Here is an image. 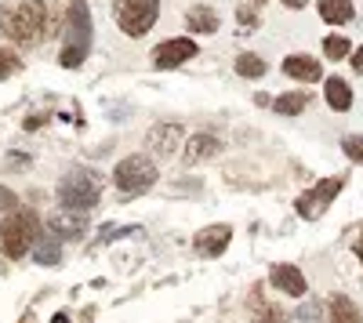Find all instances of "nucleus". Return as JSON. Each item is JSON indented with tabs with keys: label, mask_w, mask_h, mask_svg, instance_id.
Segmentation results:
<instances>
[{
	"label": "nucleus",
	"mask_w": 363,
	"mask_h": 323,
	"mask_svg": "<svg viewBox=\"0 0 363 323\" xmlns=\"http://www.w3.org/2000/svg\"><path fill=\"white\" fill-rule=\"evenodd\" d=\"M200 182H182V186H171V193H196Z\"/></svg>",
	"instance_id": "29"
},
{
	"label": "nucleus",
	"mask_w": 363,
	"mask_h": 323,
	"mask_svg": "<svg viewBox=\"0 0 363 323\" xmlns=\"http://www.w3.org/2000/svg\"><path fill=\"white\" fill-rule=\"evenodd\" d=\"M51 323H69V316H66V312H55V316H51Z\"/></svg>",
	"instance_id": "32"
},
{
	"label": "nucleus",
	"mask_w": 363,
	"mask_h": 323,
	"mask_svg": "<svg viewBox=\"0 0 363 323\" xmlns=\"http://www.w3.org/2000/svg\"><path fill=\"white\" fill-rule=\"evenodd\" d=\"M251 4H258V8H262V4H265V0H251Z\"/></svg>",
	"instance_id": "35"
},
{
	"label": "nucleus",
	"mask_w": 363,
	"mask_h": 323,
	"mask_svg": "<svg viewBox=\"0 0 363 323\" xmlns=\"http://www.w3.org/2000/svg\"><path fill=\"white\" fill-rule=\"evenodd\" d=\"M11 211H18V196L8 189V186H0V215H11Z\"/></svg>",
	"instance_id": "25"
},
{
	"label": "nucleus",
	"mask_w": 363,
	"mask_h": 323,
	"mask_svg": "<svg viewBox=\"0 0 363 323\" xmlns=\"http://www.w3.org/2000/svg\"><path fill=\"white\" fill-rule=\"evenodd\" d=\"M320 18L327 26H345L352 18V0H320Z\"/></svg>",
	"instance_id": "18"
},
{
	"label": "nucleus",
	"mask_w": 363,
	"mask_h": 323,
	"mask_svg": "<svg viewBox=\"0 0 363 323\" xmlns=\"http://www.w3.org/2000/svg\"><path fill=\"white\" fill-rule=\"evenodd\" d=\"M157 164L149 160L145 153H131V157H124L116 167H113V186L120 189V193H128V196H138V193H145V189H153L157 186Z\"/></svg>",
	"instance_id": "6"
},
{
	"label": "nucleus",
	"mask_w": 363,
	"mask_h": 323,
	"mask_svg": "<svg viewBox=\"0 0 363 323\" xmlns=\"http://www.w3.org/2000/svg\"><path fill=\"white\" fill-rule=\"evenodd\" d=\"M284 73H287L291 80L313 84V80H320L323 62H320V58H313V55H287V58H284Z\"/></svg>",
	"instance_id": "14"
},
{
	"label": "nucleus",
	"mask_w": 363,
	"mask_h": 323,
	"mask_svg": "<svg viewBox=\"0 0 363 323\" xmlns=\"http://www.w3.org/2000/svg\"><path fill=\"white\" fill-rule=\"evenodd\" d=\"M255 323H287V316H284V309H277V305H262V312L255 316Z\"/></svg>",
	"instance_id": "24"
},
{
	"label": "nucleus",
	"mask_w": 363,
	"mask_h": 323,
	"mask_svg": "<svg viewBox=\"0 0 363 323\" xmlns=\"http://www.w3.org/2000/svg\"><path fill=\"white\" fill-rule=\"evenodd\" d=\"M356 254H359V258H363V240H359V244H356Z\"/></svg>",
	"instance_id": "33"
},
{
	"label": "nucleus",
	"mask_w": 363,
	"mask_h": 323,
	"mask_svg": "<svg viewBox=\"0 0 363 323\" xmlns=\"http://www.w3.org/2000/svg\"><path fill=\"white\" fill-rule=\"evenodd\" d=\"M113 18L120 26V33L138 40V37H145L149 29L157 26L160 0H116V4H113Z\"/></svg>",
	"instance_id": "5"
},
{
	"label": "nucleus",
	"mask_w": 363,
	"mask_h": 323,
	"mask_svg": "<svg viewBox=\"0 0 363 323\" xmlns=\"http://www.w3.org/2000/svg\"><path fill=\"white\" fill-rule=\"evenodd\" d=\"M280 4H284V8H291V11H301V8L309 4V0H280Z\"/></svg>",
	"instance_id": "31"
},
{
	"label": "nucleus",
	"mask_w": 363,
	"mask_h": 323,
	"mask_svg": "<svg viewBox=\"0 0 363 323\" xmlns=\"http://www.w3.org/2000/svg\"><path fill=\"white\" fill-rule=\"evenodd\" d=\"M323 98L335 113H349L352 109V87L342 80V76H327L323 80Z\"/></svg>",
	"instance_id": "17"
},
{
	"label": "nucleus",
	"mask_w": 363,
	"mask_h": 323,
	"mask_svg": "<svg viewBox=\"0 0 363 323\" xmlns=\"http://www.w3.org/2000/svg\"><path fill=\"white\" fill-rule=\"evenodd\" d=\"M40 237V218L37 211H29V208H18L11 211L4 222H0V251H4L8 258H22L33 251Z\"/></svg>",
	"instance_id": "4"
},
{
	"label": "nucleus",
	"mask_w": 363,
	"mask_h": 323,
	"mask_svg": "<svg viewBox=\"0 0 363 323\" xmlns=\"http://www.w3.org/2000/svg\"><path fill=\"white\" fill-rule=\"evenodd\" d=\"M22 323H33V316H22Z\"/></svg>",
	"instance_id": "34"
},
{
	"label": "nucleus",
	"mask_w": 363,
	"mask_h": 323,
	"mask_svg": "<svg viewBox=\"0 0 363 323\" xmlns=\"http://www.w3.org/2000/svg\"><path fill=\"white\" fill-rule=\"evenodd\" d=\"M352 69H359V73H363V44L352 51Z\"/></svg>",
	"instance_id": "30"
},
{
	"label": "nucleus",
	"mask_w": 363,
	"mask_h": 323,
	"mask_svg": "<svg viewBox=\"0 0 363 323\" xmlns=\"http://www.w3.org/2000/svg\"><path fill=\"white\" fill-rule=\"evenodd\" d=\"M240 26H244V29H247V33H251V29H258V15H255V11H251L247 4H244V8H240Z\"/></svg>",
	"instance_id": "28"
},
{
	"label": "nucleus",
	"mask_w": 363,
	"mask_h": 323,
	"mask_svg": "<svg viewBox=\"0 0 363 323\" xmlns=\"http://www.w3.org/2000/svg\"><path fill=\"white\" fill-rule=\"evenodd\" d=\"M145 145L153 149L157 160H171L174 149L182 145V124H174V120L153 124V128H149V135H145Z\"/></svg>",
	"instance_id": "9"
},
{
	"label": "nucleus",
	"mask_w": 363,
	"mask_h": 323,
	"mask_svg": "<svg viewBox=\"0 0 363 323\" xmlns=\"http://www.w3.org/2000/svg\"><path fill=\"white\" fill-rule=\"evenodd\" d=\"M269 280H272V287H277L280 295H291V298H301V295L309 290L301 269H298V266H287V261H277V266L269 269Z\"/></svg>",
	"instance_id": "12"
},
{
	"label": "nucleus",
	"mask_w": 363,
	"mask_h": 323,
	"mask_svg": "<svg viewBox=\"0 0 363 323\" xmlns=\"http://www.w3.org/2000/svg\"><path fill=\"white\" fill-rule=\"evenodd\" d=\"M233 69L240 73V76H244V80H258V76H265V58L262 55H255V51H244V55H240L236 58V62H233Z\"/></svg>",
	"instance_id": "20"
},
{
	"label": "nucleus",
	"mask_w": 363,
	"mask_h": 323,
	"mask_svg": "<svg viewBox=\"0 0 363 323\" xmlns=\"http://www.w3.org/2000/svg\"><path fill=\"white\" fill-rule=\"evenodd\" d=\"M186 26H189V33H200V37H211V33H218V11L215 8H207V4H193L186 11Z\"/></svg>",
	"instance_id": "15"
},
{
	"label": "nucleus",
	"mask_w": 363,
	"mask_h": 323,
	"mask_svg": "<svg viewBox=\"0 0 363 323\" xmlns=\"http://www.w3.org/2000/svg\"><path fill=\"white\" fill-rule=\"evenodd\" d=\"M196 40L193 37H171L164 44L153 47V69H178V66H186L196 58Z\"/></svg>",
	"instance_id": "8"
},
{
	"label": "nucleus",
	"mask_w": 363,
	"mask_h": 323,
	"mask_svg": "<svg viewBox=\"0 0 363 323\" xmlns=\"http://www.w3.org/2000/svg\"><path fill=\"white\" fill-rule=\"evenodd\" d=\"M91 33H95V26H91V8L84 0H73L69 11H66V29H62V51H58V62L66 69H77L87 51H91Z\"/></svg>",
	"instance_id": "3"
},
{
	"label": "nucleus",
	"mask_w": 363,
	"mask_h": 323,
	"mask_svg": "<svg viewBox=\"0 0 363 323\" xmlns=\"http://www.w3.org/2000/svg\"><path fill=\"white\" fill-rule=\"evenodd\" d=\"M196 251L203 254V258H218V254H225V247L233 244V225L229 222H215V225H203L200 232H196Z\"/></svg>",
	"instance_id": "11"
},
{
	"label": "nucleus",
	"mask_w": 363,
	"mask_h": 323,
	"mask_svg": "<svg viewBox=\"0 0 363 323\" xmlns=\"http://www.w3.org/2000/svg\"><path fill=\"white\" fill-rule=\"evenodd\" d=\"M48 0H18V4H0V33L11 44L33 47L48 33Z\"/></svg>",
	"instance_id": "1"
},
{
	"label": "nucleus",
	"mask_w": 363,
	"mask_h": 323,
	"mask_svg": "<svg viewBox=\"0 0 363 323\" xmlns=\"http://www.w3.org/2000/svg\"><path fill=\"white\" fill-rule=\"evenodd\" d=\"M48 232L58 240H84L87 237V215H73V211L55 208L48 215Z\"/></svg>",
	"instance_id": "10"
},
{
	"label": "nucleus",
	"mask_w": 363,
	"mask_h": 323,
	"mask_svg": "<svg viewBox=\"0 0 363 323\" xmlns=\"http://www.w3.org/2000/svg\"><path fill=\"white\" fill-rule=\"evenodd\" d=\"M323 55L330 58V62H338V58L349 55V40H345V37H327V40H323Z\"/></svg>",
	"instance_id": "23"
},
{
	"label": "nucleus",
	"mask_w": 363,
	"mask_h": 323,
	"mask_svg": "<svg viewBox=\"0 0 363 323\" xmlns=\"http://www.w3.org/2000/svg\"><path fill=\"white\" fill-rule=\"evenodd\" d=\"M294 316H298V323H313V319H320V302H306Z\"/></svg>",
	"instance_id": "27"
},
{
	"label": "nucleus",
	"mask_w": 363,
	"mask_h": 323,
	"mask_svg": "<svg viewBox=\"0 0 363 323\" xmlns=\"http://www.w3.org/2000/svg\"><path fill=\"white\" fill-rule=\"evenodd\" d=\"M15 69H18V58L11 51H0V80H8Z\"/></svg>",
	"instance_id": "26"
},
{
	"label": "nucleus",
	"mask_w": 363,
	"mask_h": 323,
	"mask_svg": "<svg viewBox=\"0 0 363 323\" xmlns=\"http://www.w3.org/2000/svg\"><path fill=\"white\" fill-rule=\"evenodd\" d=\"M330 323H363V309L345 295H335L330 298Z\"/></svg>",
	"instance_id": "19"
},
{
	"label": "nucleus",
	"mask_w": 363,
	"mask_h": 323,
	"mask_svg": "<svg viewBox=\"0 0 363 323\" xmlns=\"http://www.w3.org/2000/svg\"><path fill=\"white\" fill-rule=\"evenodd\" d=\"M342 153H345L352 164H363V135H345V138H342Z\"/></svg>",
	"instance_id": "22"
},
{
	"label": "nucleus",
	"mask_w": 363,
	"mask_h": 323,
	"mask_svg": "<svg viewBox=\"0 0 363 323\" xmlns=\"http://www.w3.org/2000/svg\"><path fill=\"white\" fill-rule=\"evenodd\" d=\"M342 186H345V178L342 174H330V178H323L320 186H313L309 193H301L298 196V218H306V222H316L327 208H330V200H335L338 193H342Z\"/></svg>",
	"instance_id": "7"
},
{
	"label": "nucleus",
	"mask_w": 363,
	"mask_h": 323,
	"mask_svg": "<svg viewBox=\"0 0 363 323\" xmlns=\"http://www.w3.org/2000/svg\"><path fill=\"white\" fill-rule=\"evenodd\" d=\"M222 153V138L218 135H193L186 142V153H182V160L186 164H200V160H211V157H218Z\"/></svg>",
	"instance_id": "13"
},
{
	"label": "nucleus",
	"mask_w": 363,
	"mask_h": 323,
	"mask_svg": "<svg viewBox=\"0 0 363 323\" xmlns=\"http://www.w3.org/2000/svg\"><path fill=\"white\" fill-rule=\"evenodd\" d=\"M33 261L37 266H44V269H55V266H62V240L58 237H51V232H40L37 237V244H33Z\"/></svg>",
	"instance_id": "16"
},
{
	"label": "nucleus",
	"mask_w": 363,
	"mask_h": 323,
	"mask_svg": "<svg viewBox=\"0 0 363 323\" xmlns=\"http://www.w3.org/2000/svg\"><path fill=\"white\" fill-rule=\"evenodd\" d=\"M102 200V178L91 167H73L58 182V208L73 215H91Z\"/></svg>",
	"instance_id": "2"
},
{
	"label": "nucleus",
	"mask_w": 363,
	"mask_h": 323,
	"mask_svg": "<svg viewBox=\"0 0 363 323\" xmlns=\"http://www.w3.org/2000/svg\"><path fill=\"white\" fill-rule=\"evenodd\" d=\"M272 109H277L280 116H298L301 109H306V95L294 91V95H280L277 102H272Z\"/></svg>",
	"instance_id": "21"
}]
</instances>
